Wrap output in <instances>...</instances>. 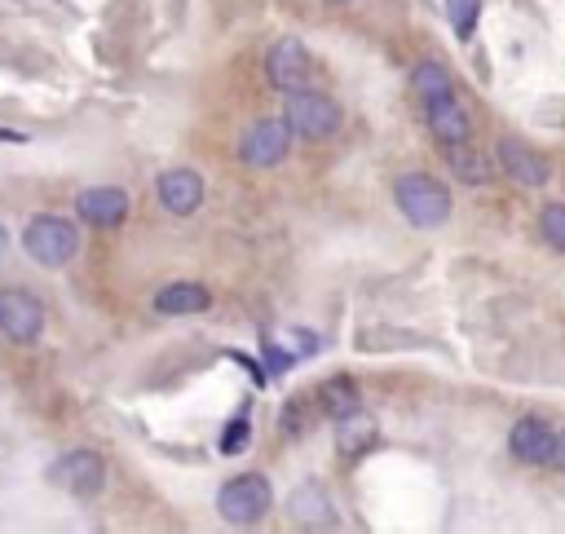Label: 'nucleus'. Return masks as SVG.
Wrapping results in <instances>:
<instances>
[{"label":"nucleus","instance_id":"7","mask_svg":"<svg viewBox=\"0 0 565 534\" xmlns=\"http://www.w3.org/2000/svg\"><path fill=\"white\" fill-rule=\"evenodd\" d=\"M49 481L63 486L76 499H93L107 486V464H102L98 450H67L63 459L49 464Z\"/></svg>","mask_w":565,"mask_h":534},{"label":"nucleus","instance_id":"5","mask_svg":"<svg viewBox=\"0 0 565 534\" xmlns=\"http://www.w3.org/2000/svg\"><path fill=\"white\" fill-rule=\"evenodd\" d=\"M45 332V305L27 288H0V336L14 345H36Z\"/></svg>","mask_w":565,"mask_h":534},{"label":"nucleus","instance_id":"12","mask_svg":"<svg viewBox=\"0 0 565 534\" xmlns=\"http://www.w3.org/2000/svg\"><path fill=\"white\" fill-rule=\"evenodd\" d=\"M552 446H556V433L539 415H521L512 424V433H508V450L521 464H552Z\"/></svg>","mask_w":565,"mask_h":534},{"label":"nucleus","instance_id":"2","mask_svg":"<svg viewBox=\"0 0 565 534\" xmlns=\"http://www.w3.org/2000/svg\"><path fill=\"white\" fill-rule=\"evenodd\" d=\"M394 199H398L402 216H407L411 225H420V230H433V225H442V221L451 216V190H446L437 177H429V173H407V177H398Z\"/></svg>","mask_w":565,"mask_h":534},{"label":"nucleus","instance_id":"22","mask_svg":"<svg viewBox=\"0 0 565 534\" xmlns=\"http://www.w3.org/2000/svg\"><path fill=\"white\" fill-rule=\"evenodd\" d=\"M552 464L565 472V433H556V446H552Z\"/></svg>","mask_w":565,"mask_h":534},{"label":"nucleus","instance_id":"17","mask_svg":"<svg viewBox=\"0 0 565 534\" xmlns=\"http://www.w3.org/2000/svg\"><path fill=\"white\" fill-rule=\"evenodd\" d=\"M442 155H446V164L455 168L459 181H468V186H486V181H490V164H486L481 155H473L468 142H464V146H442Z\"/></svg>","mask_w":565,"mask_h":534},{"label":"nucleus","instance_id":"19","mask_svg":"<svg viewBox=\"0 0 565 534\" xmlns=\"http://www.w3.org/2000/svg\"><path fill=\"white\" fill-rule=\"evenodd\" d=\"M446 19H451L455 36L468 41L473 27H477V19H481V0H446Z\"/></svg>","mask_w":565,"mask_h":534},{"label":"nucleus","instance_id":"18","mask_svg":"<svg viewBox=\"0 0 565 534\" xmlns=\"http://www.w3.org/2000/svg\"><path fill=\"white\" fill-rule=\"evenodd\" d=\"M411 89H416V93L429 102V98L451 93V76H446V67H442V63L424 58V63H416V71H411Z\"/></svg>","mask_w":565,"mask_h":534},{"label":"nucleus","instance_id":"14","mask_svg":"<svg viewBox=\"0 0 565 534\" xmlns=\"http://www.w3.org/2000/svg\"><path fill=\"white\" fill-rule=\"evenodd\" d=\"M292 516H297L301 530H336V525H341V512L332 508L328 490L314 486V481L301 486V490L292 494Z\"/></svg>","mask_w":565,"mask_h":534},{"label":"nucleus","instance_id":"6","mask_svg":"<svg viewBox=\"0 0 565 534\" xmlns=\"http://www.w3.org/2000/svg\"><path fill=\"white\" fill-rule=\"evenodd\" d=\"M292 151V129L288 120H256L247 133H243V146H239V159L252 168V173H265V168H278Z\"/></svg>","mask_w":565,"mask_h":534},{"label":"nucleus","instance_id":"1","mask_svg":"<svg viewBox=\"0 0 565 534\" xmlns=\"http://www.w3.org/2000/svg\"><path fill=\"white\" fill-rule=\"evenodd\" d=\"M23 252L36 265H45V270H58V265H67L80 252V230L58 212H41L23 230Z\"/></svg>","mask_w":565,"mask_h":534},{"label":"nucleus","instance_id":"9","mask_svg":"<svg viewBox=\"0 0 565 534\" xmlns=\"http://www.w3.org/2000/svg\"><path fill=\"white\" fill-rule=\"evenodd\" d=\"M495 159H499V168H503L517 186H530V190L547 186V177H552L547 155H539V151H534L530 142H521V137H499Z\"/></svg>","mask_w":565,"mask_h":534},{"label":"nucleus","instance_id":"24","mask_svg":"<svg viewBox=\"0 0 565 534\" xmlns=\"http://www.w3.org/2000/svg\"><path fill=\"white\" fill-rule=\"evenodd\" d=\"M0 142H27V133H10V129H0Z\"/></svg>","mask_w":565,"mask_h":534},{"label":"nucleus","instance_id":"10","mask_svg":"<svg viewBox=\"0 0 565 534\" xmlns=\"http://www.w3.org/2000/svg\"><path fill=\"white\" fill-rule=\"evenodd\" d=\"M155 199H159L164 212L190 216V212L203 208V177H199L195 168H168V173H159V181H155Z\"/></svg>","mask_w":565,"mask_h":534},{"label":"nucleus","instance_id":"8","mask_svg":"<svg viewBox=\"0 0 565 534\" xmlns=\"http://www.w3.org/2000/svg\"><path fill=\"white\" fill-rule=\"evenodd\" d=\"M265 76H269V85L274 89H282V93H297V89H306L310 85V76H314V63H310V49L301 45V41H278L269 54H265Z\"/></svg>","mask_w":565,"mask_h":534},{"label":"nucleus","instance_id":"11","mask_svg":"<svg viewBox=\"0 0 565 534\" xmlns=\"http://www.w3.org/2000/svg\"><path fill=\"white\" fill-rule=\"evenodd\" d=\"M76 216L93 230H115L129 216V194L115 186H89L76 194Z\"/></svg>","mask_w":565,"mask_h":534},{"label":"nucleus","instance_id":"4","mask_svg":"<svg viewBox=\"0 0 565 534\" xmlns=\"http://www.w3.org/2000/svg\"><path fill=\"white\" fill-rule=\"evenodd\" d=\"M282 120H288L292 137H306V142H328L336 129H341V107L319 93V89H297L288 98V111H282Z\"/></svg>","mask_w":565,"mask_h":534},{"label":"nucleus","instance_id":"16","mask_svg":"<svg viewBox=\"0 0 565 534\" xmlns=\"http://www.w3.org/2000/svg\"><path fill=\"white\" fill-rule=\"evenodd\" d=\"M319 407H323V415L345 420V415L363 411V398H358V389H354L350 376H332V380H323V389H319Z\"/></svg>","mask_w":565,"mask_h":534},{"label":"nucleus","instance_id":"21","mask_svg":"<svg viewBox=\"0 0 565 534\" xmlns=\"http://www.w3.org/2000/svg\"><path fill=\"white\" fill-rule=\"evenodd\" d=\"M247 420H234L225 433H221V455H243L247 450Z\"/></svg>","mask_w":565,"mask_h":534},{"label":"nucleus","instance_id":"13","mask_svg":"<svg viewBox=\"0 0 565 534\" xmlns=\"http://www.w3.org/2000/svg\"><path fill=\"white\" fill-rule=\"evenodd\" d=\"M424 115H429V129H433L437 146H464V142H473V120H468V111L451 93L429 98L424 102Z\"/></svg>","mask_w":565,"mask_h":534},{"label":"nucleus","instance_id":"25","mask_svg":"<svg viewBox=\"0 0 565 534\" xmlns=\"http://www.w3.org/2000/svg\"><path fill=\"white\" fill-rule=\"evenodd\" d=\"M336 5H350V0H336Z\"/></svg>","mask_w":565,"mask_h":534},{"label":"nucleus","instance_id":"20","mask_svg":"<svg viewBox=\"0 0 565 534\" xmlns=\"http://www.w3.org/2000/svg\"><path fill=\"white\" fill-rule=\"evenodd\" d=\"M539 234L547 238V247L565 252V203H547L539 212Z\"/></svg>","mask_w":565,"mask_h":534},{"label":"nucleus","instance_id":"15","mask_svg":"<svg viewBox=\"0 0 565 534\" xmlns=\"http://www.w3.org/2000/svg\"><path fill=\"white\" fill-rule=\"evenodd\" d=\"M155 310L164 319H190V314L212 310V292L203 283H168L155 292Z\"/></svg>","mask_w":565,"mask_h":534},{"label":"nucleus","instance_id":"23","mask_svg":"<svg viewBox=\"0 0 565 534\" xmlns=\"http://www.w3.org/2000/svg\"><path fill=\"white\" fill-rule=\"evenodd\" d=\"M5 252H10V230L0 225V260H5Z\"/></svg>","mask_w":565,"mask_h":534},{"label":"nucleus","instance_id":"3","mask_svg":"<svg viewBox=\"0 0 565 534\" xmlns=\"http://www.w3.org/2000/svg\"><path fill=\"white\" fill-rule=\"evenodd\" d=\"M269 503H274V490H269V477L261 472H239L217 490V512L230 525H256L269 512Z\"/></svg>","mask_w":565,"mask_h":534}]
</instances>
